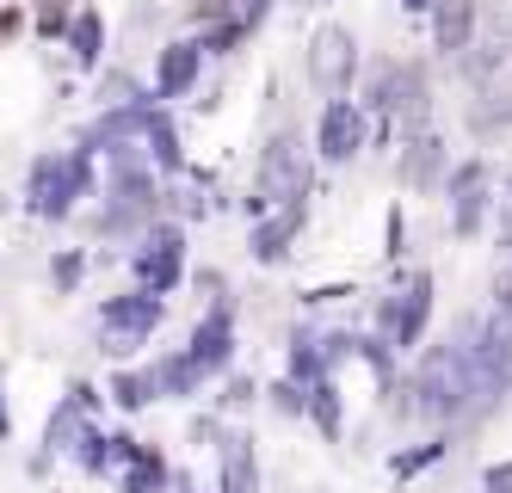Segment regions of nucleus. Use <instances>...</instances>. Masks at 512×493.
<instances>
[{
	"label": "nucleus",
	"instance_id": "obj_1",
	"mask_svg": "<svg viewBox=\"0 0 512 493\" xmlns=\"http://www.w3.org/2000/svg\"><path fill=\"white\" fill-rule=\"evenodd\" d=\"M414 395H420L426 420H463V413H469V321L445 339V346H432L420 358Z\"/></svg>",
	"mask_w": 512,
	"mask_h": 493
},
{
	"label": "nucleus",
	"instance_id": "obj_2",
	"mask_svg": "<svg viewBox=\"0 0 512 493\" xmlns=\"http://www.w3.org/2000/svg\"><path fill=\"white\" fill-rule=\"evenodd\" d=\"M93 192V155L87 148H62V155H38L25 173V204L44 222H62L75 210V198Z\"/></svg>",
	"mask_w": 512,
	"mask_h": 493
},
{
	"label": "nucleus",
	"instance_id": "obj_3",
	"mask_svg": "<svg viewBox=\"0 0 512 493\" xmlns=\"http://www.w3.org/2000/svg\"><path fill=\"white\" fill-rule=\"evenodd\" d=\"M512 389V321H469V413L494 407Z\"/></svg>",
	"mask_w": 512,
	"mask_h": 493
},
{
	"label": "nucleus",
	"instance_id": "obj_4",
	"mask_svg": "<svg viewBox=\"0 0 512 493\" xmlns=\"http://www.w3.org/2000/svg\"><path fill=\"white\" fill-rule=\"evenodd\" d=\"M253 210H278V204H303L309 198V148L297 130H278L260 155V179H253Z\"/></svg>",
	"mask_w": 512,
	"mask_h": 493
},
{
	"label": "nucleus",
	"instance_id": "obj_5",
	"mask_svg": "<svg viewBox=\"0 0 512 493\" xmlns=\"http://www.w3.org/2000/svg\"><path fill=\"white\" fill-rule=\"evenodd\" d=\"M99 346L112 352V358H124V352H136L142 339H149L155 327H161V296H149V290H136V296H112L99 309Z\"/></svg>",
	"mask_w": 512,
	"mask_h": 493
},
{
	"label": "nucleus",
	"instance_id": "obj_6",
	"mask_svg": "<svg viewBox=\"0 0 512 493\" xmlns=\"http://www.w3.org/2000/svg\"><path fill=\"white\" fill-rule=\"evenodd\" d=\"M179 272H186V235H179L173 222H161V229H149L142 247L130 253V278H136V290L167 296L179 284Z\"/></svg>",
	"mask_w": 512,
	"mask_h": 493
},
{
	"label": "nucleus",
	"instance_id": "obj_7",
	"mask_svg": "<svg viewBox=\"0 0 512 493\" xmlns=\"http://www.w3.org/2000/svg\"><path fill=\"white\" fill-rule=\"evenodd\" d=\"M426 315H432V278H426V272H414L395 296H383V309H377V333H383V346H395V352H401V346H414L420 327H426Z\"/></svg>",
	"mask_w": 512,
	"mask_h": 493
},
{
	"label": "nucleus",
	"instance_id": "obj_8",
	"mask_svg": "<svg viewBox=\"0 0 512 493\" xmlns=\"http://www.w3.org/2000/svg\"><path fill=\"white\" fill-rule=\"evenodd\" d=\"M352 68H358V44L346 25H321L309 37V81L321 93H346L352 87Z\"/></svg>",
	"mask_w": 512,
	"mask_h": 493
},
{
	"label": "nucleus",
	"instance_id": "obj_9",
	"mask_svg": "<svg viewBox=\"0 0 512 493\" xmlns=\"http://www.w3.org/2000/svg\"><path fill=\"white\" fill-rule=\"evenodd\" d=\"M229 352H235V315H229V302H216V309L198 321V333H192L186 364L198 370V383H204V376H216L229 364Z\"/></svg>",
	"mask_w": 512,
	"mask_h": 493
},
{
	"label": "nucleus",
	"instance_id": "obj_10",
	"mask_svg": "<svg viewBox=\"0 0 512 493\" xmlns=\"http://www.w3.org/2000/svg\"><path fill=\"white\" fill-rule=\"evenodd\" d=\"M371 99L389 111V118H401V124H420V118H426V74H420L414 62L383 68V74H377V87H371Z\"/></svg>",
	"mask_w": 512,
	"mask_h": 493
},
{
	"label": "nucleus",
	"instance_id": "obj_11",
	"mask_svg": "<svg viewBox=\"0 0 512 493\" xmlns=\"http://www.w3.org/2000/svg\"><path fill=\"white\" fill-rule=\"evenodd\" d=\"M315 148H321L327 161H352L358 148H364V111L352 99H327L321 130H315Z\"/></svg>",
	"mask_w": 512,
	"mask_h": 493
},
{
	"label": "nucleus",
	"instance_id": "obj_12",
	"mask_svg": "<svg viewBox=\"0 0 512 493\" xmlns=\"http://www.w3.org/2000/svg\"><path fill=\"white\" fill-rule=\"evenodd\" d=\"M482 210H488V167L469 161L451 179V229L457 235H475V229H482Z\"/></svg>",
	"mask_w": 512,
	"mask_h": 493
},
{
	"label": "nucleus",
	"instance_id": "obj_13",
	"mask_svg": "<svg viewBox=\"0 0 512 493\" xmlns=\"http://www.w3.org/2000/svg\"><path fill=\"white\" fill-rule=\"evenodd\" d=\"M198 68H204V50H198V44H167V50H161V68H155V99L192 93Z\"/></svg>",
	"mask_w": 512,
	"mask_h": 493
},
{
	"label": "nucleus",
	"instance_id": "obj_14",
	"mask_svg": "<svg viewBox=\"0 0 512 493\" xmlns=\"http://www.w3.org/2000/svg\"><path fill=\"white\" fill-rule=\"evenodd\" d=\"M297 229H303V204H278L260 229H253V259H284L290 253V241H297Z\"/></svg>",
	"mask_w": 512,
	"mask_h": 493
},
{
	"label": "nucleus",
	"instance_id": "obj_15",
	"mask_svg": "<svg viewBox=\"0 0 512 493\" xmlns=\"http://www.w3.org/2000/svg\"><path fill=\"white\" fill-rule=\"evenodd\" d=\"M432 37L445 56H463L469 50V31H475V0H432Z\"/></svg>",
	"mask_w": 512,
	"mask_h": 493
},
{
	"label": "nucleus",
	"instance_id": "obj_16",
	"mask_svg": "<svg viewBox=\"0 0 512 493\" xmlns=\"http://www.w3.org/2000/svg\"><path fill=\"white\" fill-rule=\"evenodd\" d=\"M93 426V413H81V401L68 395L56 413H50V426H44V457L56 463V457H75V444H81V432Z\"/></svg>",
	"mask_w": 512,
	"mask_h": 493
},
{
	"label": "nucleus",
	"instance_id": "obj_17",
	"mask_svg": "<svg viewBox=\"0 0 512 493\" xmlns=\"http://www.w3.org/2000/svg\"><path fill=\"white\" fill-rule=\"evenodd\" d=\"M118 487H124V493H167V463H161V450L142 444L136 457L118 469Z\"/></svg>",
	"mask_w": 512,
	"mask_h": 493
},
{
	"label": "nucleus",
	"instance_id": "obj_18",
	"mask_svg": "<svg viewBox=\"0 0 512 493\" xmlns=\"http://www.w3.org/2000/svg\"><path fill=\"white\" fill-rule=\"evenodd\" d=\"M62 37H68V50H75V62H81V68H93V62H99V50H105V19H99L93 7H81L75 19H68V31H62Z\"/></svg>",
	"mask_w": 512,
	"mask_h": 493
},
{
	"label": "nucleus",
	"instance_id": "obj_19",
	"mask_svg": "<svg viewBox=\"0 0 512 493\" xmlns=\"http://www.w3.org/2000/svg\"><path fill=\"white\" fill-rule=\"evenodd\" d=\"M260 487V469H253V444L229 438L223 444V493H253Z\"/></svg>",
	"mask_w": 512,
	"mask_h": 493
},
{
	"label": "nucleus",
	"instance_id": "obj_20",
	"mask_svg": "<svg viewBox=\"0 0 512 493\" xmlns=\"http://www.w3.org/2000/svg\"><path fill=\"white\" fill-rule=\"evenodd\" d=\"M438 161H445V142H438V136H414L401 179H408V185H432V179H438Z\"/></svg>",
	"mask_w": 512,
	"mask_h": 493
},
{
	"label": "nucleus",
	"instance_id": "obj_21",
	"mask_svg": "<svg viewBox=\"0 0 512 493\" xmlns=\"http://www.w3.org/2000/svg\"><path fill=\"white\" fill-rule=\"evenodd\" d=\"M112 401H118L124 413L149 407V401H155V376H149V370H118V376H112Z\"/></svg>",
	"mask_w": 512,
	"mask_h": 493
},
{
	"label": "nucleus",
	"instance_id": "obj_22",
	"mask_svg": "<svg viewBox=\"0 0 512 493\" xmlns=\"http://www.w3.org/2000/svg\"><path fill=\"white\" fill-rule=\"evenodd\" d=\"M81 278H87V253H81V247H62V253L50 259V284H56V290H75Z\"/></svg>",
	"mask_w": 512,
	"mask_h": 493
},
{
	"label": "nucleus",
	"instance_id": "obj_23",
	"mask_svg": "<svg viewBox=\"0 0 512 493\" xmlns=\"http://www.w3.org/2000/svg\"><path fill=\"white\" fill-rule=\"evenodd\" d=\"M68 19H75V13H68V0H38V37H62Z\"/></svg>",
	"mask_w": 512,
	"mask_h": 493
},
{
	"label": "nucleus",
	"instance_id": "obj_24",
	"mask_svg": "<svg viewBox=\"0 0 512 493\" xmlns=\"http://www.w3.org/2000/svg\"><path fill=\"white\" fill-rule=\"evenodd\" d=\"M235 7H241V0H198L192 13H198L204 25H229V19H235Z\"/></svg>",
	"mask_w": 512,
	"mask_h": 493
},
{
	"label": "nucleus",
	"instance_id": "obj_25",
	"mask_svg": "<svg viewBox=\"0 0 512 493\" xmlns=\"http://www.w3.org/2000/svg\"><path fill=\"white\" fill-rule=\"evenodd\" d=\"M438 457V444H426V450H414V457H395V475H414V469H426Z\"/></svg>",
	"mask_w": 512,
	"mask_h": 493
},
{
	"label": "nucleus",
	"instance_id": "obj_26",
	"mask_svg": "<svg viewBox=\"0 0 512 493\" xmlns=\"http://www.w3.org/2000/svg\"><path fill=\"white\" fill-rule=\"evenodd\" d=\"M19 25H25V19H19V7H7V13H0V44H7V37H13Z\"/></svg>",
	"mask_w": 512,
	"mask_h": 493
},
{
	"label": "nucleus",
	"instance_id": "obj_27",
	"mask_svg": "<svg viewBox=\"0 0 512 493\" xmlns=\"http://www.w3.org/2000/svg\"><path fill=\"white\" fill-rule=\"evenodd\" d=\"M500 315L512 321V278H500Z\"/></svg>",
	"mask_w": 512,
	"mask_h": 493
},
{
	"label": "nucleus",
	"instance_id": "obj_28",
	"mask_svg": "<svg viewBox=\"0 0 512 493\" xmlns=\"http://www.w3.org/2000/svg\"><path fill=\"white\" fill-rule=\"evenodd\" d=\"M0 389H7V383H0ZM13 432V420H7V395H0V438H7Z\"/></svg>",
	"mask_w": 512,
	"mask_h": 493
},
{
	"label": "nucleus",
	"instance_id": "obj_29",
	"mask_svg": "<svg viewBox=\"0 0 512 493\" xmlns=\"http://www.w3.org/2000/svg\"><path fill=\"white\" fill-rule=\"evenodd\" d=\"M401 7H414V13H420V7H432V0H401Z\"/></svg>",
	"mask_w": 512,
	"mask_h": 493
},
{
	"label": "nucleus",
	"instance_id": "obj_30",
	"mask_svg": "<svg viewBox=\"0 0 512 493\" xmlns=\"http://www.w3.org/2000/svg\"><path fill=\"white\" fill-rule=\"evenodd\" d=\"M297 7H321V0H297Z\"/></svg>",
	"mask_w": 512,
	"mask_h": 493
}]
</instances>
